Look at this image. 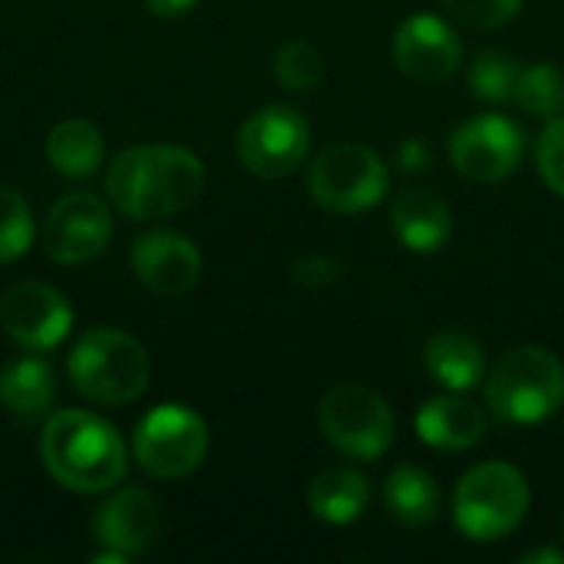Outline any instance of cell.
Returning a JSON list of instances; mask_svg holds the SVG:
<instances>
[{
    "label": "cell",
    "mask_w": 564,
    "mask_h": 564,
    "mask_svg": "<svg viewBox=\"0 0 564 564\" xmlns=\"http://www.w3.org/2000/svg\"><path fill=\"white\" fill-rule=\"evenodd\" d=\"M205 188V165L195 152L169 142L122 149L106 169L109 202L135 218L159 221L185 212Z\"/></svg>",
    "instance_id": "1"
},
{
    "label": "cell",
    "mask_w": 564,
    "mask_h": 564,
    "mask_svg": "<svg viewBox=\"0 0 564 564\" xmlns=\"http://www.w3.org/2000/svg\"><path fill=\"white\" fill-rule=\"evenodd\" d=\"M40 459L50 479L79 496L109 492L126 479L129 449L112 423L89 410L50 413L40 436Z\"/></svg>",
    "instance_id": "2"
},
{
    "label": "cell",
    "mask_w": 564,
    "mask_h": 564,
    "mask_svg": "<svg viewBox=\"0 0 564 564\" xmlns=\"http://www.w3.org/2000/svg\"><path fill=\"white\" fill-rule=\"evenodd\" d=\"M69 387L96 406L135 403L152 377L145 347L116 327H93L79 334L66 360Z\"/></svg>",
    "instance_id": "3"
},
{
    "label": "cell",
    "mask_w": 564,
    "mask_h": 564,
    "mask_svg": "<svg viewBox=\"0 0 564 564\" xmlns=\"http://www.w3.org/2000/svg\"><path fill=\"white\" fill-rule=\"evenodd\" d=\"M486 406L499 423L535 426L564 406V364L549 347H516L486 377Z\"/></svg>",
    "instance_id": "4"
},
{
    "label": "cell",
    "mask_w": 564,
    "mask_h": 564,
    "mask_svg": "<svg viewBox=\"0 0 564 564\" xmlns=\"http://www.w3.org/2000/svg\"><path fill=\"white\" fill-rule=\"evenodd\" d=\"M532 506L529 479L509 463L473 466L453 499V522L469 542H499L512 535Z\"/></svg>",
    "instance_id": "5"
},
{
    "label": "cell",
    "mask_w": 564,
    "mask_h": 564,
    "mask_svg": "<svg viewBox=\"0 0 564 564\" xmlns=\"http://www.w3.org/2000/svg\"><path fill=\"white\" fill-rule=\"evenodd\" d=\"M321 436L347 459L377 463L397 440L393 406L367 383H337L317 410Z\"/></svg>",
    "instance_id": "6"
},
{
    "label": "cell",
    "mask_w": 564,
    "mask_h": 564,
    "mask_svg": "<svg viewBox=\"0 0 564 564\" xmlns=\"http://www.w3.org/2000/svg\"><path fill=\"white\" fill-rule=\"evenodd\" d=\"M390 188L387 162L364 142H334L321 149L307 169L311 198L337 215L373 208Z\"/></svg>",
    "instance_id": "7"
},
{
    "label": "cell",
    "mask_w": 564,
    "mask_h": 564,
    "mask_svg": "<svg viewBox=\"0 0 564 564\" xmlns=\"http://www.w3.org/2000/svg\"><path fill=\"white\" fill-rule=\"evenodd\" d=\"M132 456L152 479H185L208 456V426L195 410L182 403H162L135 426Z\"/></svg>",
    "instance_id": "8"
},
{
    "label": "cell",
    "mask_w": 564,
    "mask_h": 564,
    "mask_svg": "<svg viewBox=\"0 0 564 564\" xmlns=\"http://www.w3.org/2000/svg\"><path fill=\"white\" fill-rule=\"evenodd\" d=\"M238 159L258 178L297 172L311 152V126L301 109L274 102L251 112L238 129Z\"/></svg>",
    "instance_id": "9"
},
{
    "label": "cell",
    "mask_w": 564,
    "mask_h": 564,
    "mask_svg": "<svg viewBox=\"0 0 564 564\" xmlns=\"http://www.w3.org/2000/svg\"><path fill=\"white\" fill-rule=\"evenodd\" d=\"M529 139L519 122L499 112L473 116L449 135V162L469 182H502L519 172Z\"/></svg>",
    "instance_id": "10"
},
{
    "label": "cell",
    "mask_w": 564,
    "mask_h": 564,
    "mask_svg": "<svg viewBox=\"0 0 564 564\" xmlns=\"http://www.w3.org/2000/svg\"><path fill=\"white\" fill-rule=\"evenodd\" d=\"M40 241L50 261L56 264H86L96 261L112 241L109 205L89 192L63 195L43 218Z\"/></svg>",
    "instance_id": "11"
},
{
    "label": "cell",
    "mask_w": 564,
    "mask_h": 564,
    "mask_svg": "<svg viewBox=\"0 0 564 564\" xmlns=\"http://www.w3.org/2000/svg\"><path fill=\"white\" fill-rule=\"evenodd\" d=\"M0 327L13 344L33 354L53 350L69 337L73 307L56 288L43 281H20L0 297Z\"/></svg>",
    "instance_id": "12"
},
{
    "label": "cell",
    "mask_w": 564,
    "mask_h": 564,
    "mask_svg": "<svg viewBox=\"0 0 564 564\" xmlns=\"http://www.w3.org/2000/svg\"><path fill=\"white\" fill-rule=\"evenodd\" d=\"M393 63L413 83H446L463 63V43L446 20L416 13L393 33Z\"/></svg>",
    "instance_id": "13"
},
{
    "label": "cell",
    "mask_w": 564,
    "mask_h": 564,
    "mask_svg": "<svg viewBox=\"0 0 564 564\" xmlns=\"http://www.w3.org/2000/svg\"><path fill=\"white\" fill-rule=\"evenodd\" d=\"M135 278L159 297H182L202 281V251L178 231H149L132 245Z\"/></svg>",
    "instance_id": "14"
},
{
    "label": "cell",
    "mask_w": 564,
    "mask_h": 564,
    "mask_svg": "<svg viewBox=\"0 0 564 564\" xmlns=\"http://www.w3.org/2000/svg\"><path fill=\"white\" fill-rule=\"evenodd\" d=\"M159 535V506L145 489H119L93 512V539L135 558L152 549Z\"/></svg>",
    "instance_id": "15"
},
{
    "label": "cell",
    "mask_w": 564,
    "mask_h": 564,
    "mask_svg": "<svg viewBox=\"0 0 564 564\" xmlns=\"http://www.w3.org/2000/svg\"><path fill=\"white\" fill-rule=\"evenodd\" d=\"M390 228L416 254H436L449 245L456 221L449 205L430 188H406L390 205Z\"/></svg>",
    "instance_id": "16"
},
{
    "label": "cell",
    "mask_w": 564,
    "mask_h": 564,
    "mask_svg": "<svg viewBox=\"0 0 564 564\" xmlns=\"http://www.w3.org/2000/svg\"><path fill=\"white\" fill-rule=\"evenodd\" d=\"M416 433L426 446L443 449V453H466L473 446H479L489 433L486 413L459 397V393H443L433 397L420 406L416 413Z\"/></svg>",
    "instance_id": "17"
},
{
    "label": "cell",
    "mask_w": 564,
    "mask_h": 564,
    "mask_svg": "<svg viewBox=\"0 0 564 564\" xmlns=\"http://www.w3.org/2000/svg\"><path fill=\"white\" fill-rule=\"evenodd\" d=\"M423 367L433 377V383H440L443 390L466 393L486 373V350L473 334L459 327H443L426 340Z\"/></svg>",
    "instance_id": "18"
},
{
    "label": "cell",
    "mask_w": 564,
    "mask_h": 564,
    "mask_svg": "<svg viewBox=\"0 0 564 564\" xmlns=\"http://www.w3.org/2000/svg\"><path fill=\"white\" fill-rule=\"evenodd\" d=\"M56 400V380L46 360L17 357L0 370V406L23 426L43 423Z\"/></svg>",
    "instance_id": "19"
},
{
    "label": "cell",
    "mask_w": 564,
    "mask_h": 564,
    "mask_svg": "<svg viewBox=\"0 0 564 564\" xmlns=\"http://www.w3.org/2000/svg\"><path fill=\"white\" fill-rule=\"evenodd\" d=\"M370 499H373L370 479L364 473H357L354 466L324 469L307 486V506H311L314 519H321L327 525L357 522L370 509Z\"/></svg>",
    "instance_id": "20"
},
{
    "label": "cell",
    "mask_w": 564,
    "mask_h": 564,
    "mask_svg": "<svg viewBox=\"0 0 564 564\" xmlns=\"http://www.w3.org/2000/svg\"><path fill=\"white\" fill-rule=\"evenodd\" d=\"M383 506L403 529H430L440 519V486L420 466H397L383 482Z\"/></svg>",
    "instance_id": "21"
},
{
    "label": "cell",
    "mask_w": 564,
    "mask_h": 564,
    "mask_svg": "<svg viewBox=\"0 0 564 564\" xmlns=\"http://www.w3.org/2000/svg\"><path fill=\"white\" fill-rule=\"evenodd\" d=\"M106 155V139L89 119H63L46 135V159L66 178H89Z\"/></svg>",
    "instance_id": "22"
},
{
    "label": "cell",
    "mask_w": 564,
    "mask_h": 564,
    "mask_svg": "<svg viewBox=\"0 0 564 564\" xmlns=\"http://www.w3.org/2000/svg\"><path fill=\"white\" fill-rule=\"evenodd\" d=\"M525 112L552 122L564 116V73L555 63H535L519 73L516 96H512Z\"/></svg>",
    "instance_id": "23"
},
{
    "label": "cell",
    "mask_w": 564,
    "mask_h": 564,
    "mask_svg": "<svg viewBox=\"0 0 564 564\" xmlns=\"http://www.w3.org/2000/svg\"><path fill=\"white\" fill-rule=\"evenodd\" d=\"M324 53L307 40H288L274 53V76L288 93H314L324 83Z\"/></svg>",
    "instance_id": "24"
},
{
    "label": "cell",
    "mask_w": 564,
    "mask_h": 564,
    "mask_svg": "<svg viewBox=\"0 0 564 564\" xmlns=\"http://www.w3.org/2000/svg\"><path fill=\"white\" fill-rule=\"evenodd\" d=\"M519 73L522 69H519L516 56H509L502 50H486L469 66V89L482 102H509L516 96Z\"/></svg>",
    "instance_id": "25"
},
{
    "label": "cell",
    "mask_w": 564,
    "mask_h": 564,
    "mask_svg": "<svg viewBox=\"0 0 564 564\" xmlns=\"http://www.w3.org/2000/svg\"><path fill=\"white\" fill-rule=\"evenodd\" d=\"M36 238V221L20 192L0 185V264H10L30 251Z\"/></svg>",
    "instance_id": "26"
},
{
    "label": "cell",
    "mask_w": 564,
    "mask_h": 564,
    "mask_svg": "<svg viewBox=\"0 0 564 564\" xmlns=\"http://www.w3.org/2000/svg\"><path fill=\"white\" fill-rule=\"evenodd\" d=\"M525 0H443V7L469 30H499L522 13Z\"/></svg>",
    "instance_id": "27"
},
{
    "label": "cell",
    "mask_w": 564,
    "mask_h": 564,
    "mask_svg": "<svg viewBox=\"0 0 564 564\" xmlns=\"http://www.w3.org/2000/svg\"><path fill=\"white\" fill-rule=\"evenodd\" d=\"M535 159H539V172H542L545 185L564 198V116L545 126V132L539 135Z\"/></svg>",
    "instance_id": "28"
},
{
    "label": "cell",
    "mask_w": 564,
    "mask_h": 564,
    "mask_svg": "<svg viewBox=\"0 0 564 564\" xmlns=\"http://www.w3.org/2000/svg\"><path fill=\"white\" fill-rule=\"evenodd\" d=\"M344 274V261L337 254H304L291 264V281L297 288H330Z\"/></svg>",
    "instance_id": "29"
},
{
    "label": "cell",
    "mask_w": 564,
    "mask_h": 564,
    "mask_svg": "<svg viewBox=\"0 0 564 564\" xmlns=\"http://www.w3.org/2000/svg\"><path fill=\"white\" fill-rule=\"evenodd\" d=\"M393 162H397V169H400L403 175H426L430 165H433V149H430L426 139L410 135V139H403V142L397 145Z\"/></svg>",
    "instance_id": "30"
},
{
    "label": "cell",
    "mask_w": 564,
    "mask_h": 564,
    "mask_svg": "<svg viewBox=\"0 0 564 564\" xmlns=\"http://www.w3.org/2000/svg\"><path fill=\"white\" fill-rule=\"evenodd\" d=\"M149 7V13L155 17H165V20H175V17H185L198 0H142Z\"/></svg>",
    "instance_id": "31"
},
{
    "label": "cell",
    "mask_w": 564,
    "mask_h": 564,
    "mask_svg": "<svg viewBox=\"0 0 564 564\" xmlns=\"http://www.w3.org/2000/svg\"><path fill=\"white\" fill-rule=\"evenodd\" d=\"M522 564H564V552L562 549H535L529 555L519 558Z\"/></svg>",
    "instance_id": "32"
}]
</instances>
